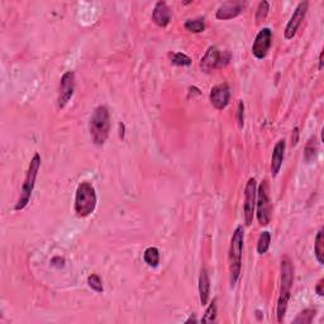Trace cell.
<instances>
[{
	"mask_svg": "<svg viewBox=\"0 0 324 324\" xmlns=\"http://www.w3.org/2000/svg\"><path fill=\"white\" fill-rule=\"evenodd\" d=\"M40 167V156L38 153H35V156H33V159L31 160V163H29L28 172H27V176H25L24 179V182H23L20 197H19L16 206H14L16 210H23L25 206L28 205V202L32 197V193H33V189H35L36 179H37Z\"/></svg>",
	"mask_w": 324,
	"mask_h": 324,
	"instance_id": "5b68a950",
	"label": "cell"
},
{
	"mask_svg": "<svg viewBox=\"0 0 324 324\" xmlns=\"http://www.w3.org/2000/svg\"><path fill=\"white\" fill-rule=\"evenodd\" d=\"M231 61V55L225 51H219L215 46L209 47L200 61V69L205 72H212L215 69L224 67Z\"/></svg>",
	"mask_w": 324,
	"mask_h": 324,
	"instance_id": "52a82bcc",
	"label": "cell"
},
{
	"mask_svg": "<svg viewBox=\"0 0 324 324\" xmlns=\"http://www.w3.org/2000/svg\"><path fill=\"white\" fill-rule=\"evenodd\" d=\"M185 28L189 32H193V33H200L205 29V23H204V19H189L185 22Z\"/></svg>",
	"mask_w": 324,
	"mask_h": 324,
	"instance_id": "44dd1931",
	"label": "cell"
},
{
	"mask_svg": "<svg viewBox=\"0 0 324 324\" xmlns=\"http://www.w3.org/2000/svg\"><path fill=\"white\" fill-rule=\"evenodd\" d=\"M308 1H302V3L298 4V6H296L295 10H294L293 16L290 18L289 23H287L285 32H284V36H285L286 40H291V38H294V36L296 35V32H298L299 27L302 25L303 20L305 18L306 12H308Z\"/></svg>",
	"mask_w": 324,
	"mask_h": 324,
	"instance_id": "30bf717a",
	"label": "cell"
},
{
	"mask_svg": "<svg viewBox=\"0 0 324 324\" xmlns=\"http://www.w3.org/2000/svg\"><path fill=\"white\" fill-rule=\"evenodd\" d=\"M170 59H171V62L174 63V65H178V66L191 65V59L189 56H186L185 53H181V52L171 53V55H170Z\"/></svg>",
	"mask_w": 324,
	"mask_h": 324,
	"instance_id": "603a6c76",
	"label": "cell"
},
{
	"mask_svg": "<svg viewBox=\"0 0 324 324\" xmlns=\"http://www.w3.org/2000/svg\"><path fill=\"white\" fill-rule=\"evenodd\" d=\"M272 42V31L270 28H263L256 36V40L252 44V55L256 59H265Z\"/></svg>",
	"mask_w": 324,
	"mask_h": 324,
	"instance_id": "8fae6325",
	"label": "cell"
},
{
	"mask_svg": "<svg viewBox=\"0 0 324 324\" xmlns=\"http://www.w3.org/2000/svg\"><path fill=\"white\" fill-rule=\"evenodd\" d=\"M190 322H198V321H197V319H195V317H190V318H189L186 321V323H190Z\"/></svg>",
	"mask_w": 324,
	"mask_h": 324,
	"instance_id": "1f68e13d",
	"label": "cell"
},
{
	"mask_svg": "<svg viewBox=\"0 0 324 324\" xmlns=\"http://www.w3.org/2000/svg\"><path fill=\"white\" fill-rule=\"evenodd\" d=\"M285 141L280 140L278 143L275 144L274 152H272V159H271V176L276 178L280 172L281 165H283L284 156H285Z\"/></svg>",
	"mask_w": 324,
	"mask_h": 324,
	"instance_id": "9a60e30c",
	"label": "cell"
},
{
	"mask_svg": "<svg viewBox=\"0 0 324 324\" xmlns=\"http://www.w3.org/2000/svg\"><path fill=\"white\" fill-rule=\"evenodd\" d=\"M229 99H231V89H229L227 82L217 85L210 91V103L215 109H225L229 104Z\"/></svg>",
	"mask_w": 324,
	"mask_h": 324,
	"instance_id": "7c38bea8",
	"label": "cell"
},
{
	"mask_svg": "<svg viewBox=\"0 0 324 324\" xmlns=\"http://www.w3.org/2000/svg\"><path fill=\"white\" fill-rule=\"evenodd\" d=\"M243 240H244V231L242 225H238L233 232L229 247V275H231V285L234 286L240 279L241 270H242V255H243Z\"/></svg>",
	"mask_w": 324,
	"mask_h": 324,
	"instance_id": "3957f363",
	"label": "cell"
},
{
	"mask_svg": "<svg viewBox=\"0 0 324 324\" xmlns=\"http://www.w3.org/2000/svg\"><path fill=\"white\" fill-rule=\"evenodd\" d=\"M74 91H75V74L72 71H67L63 74L60 81L59 99H57L60 109L65 108L66 104L69 103L74 95Z\"/></svg>",
	"mask_w": 324,
	"mask_h": 324,
	"instance_id": "9c48e42d",
	"label": "cell"
},
{
	"mask_svg": "<svg viewBox=\"0 0 324 324\" xmlns=\"http://www.w3.org/2000/svg\"><path fill=\"white\" fill-rule=\"evenodd\" d=\"M51 263H52V266H55V267L57 268L63 267V266H65V260H63L62 257H53Z\"/></svg>",
	"mask_w": 324,
	"mask_h": 324,
	"instance_id": "83f0119b",
	"label": "cell"
},
{
	"mask_svg": "<svg viewBox=\"0 0 324 324\" xmlns=\"http://www.w3.org/2000/svg\"><path fill=\"white\" fill-rule=\"evenodd\" d=\"M317 151H318V146H317V141L314 137H312L308 141V143L305 144V150H304V160L306 162H312L313 160L317 156Z\"/></svg>",
	"mask_w": 324,
	"mask_h": 324,
	"instance_id": "ffe728a7",
	"label": "cell"
},
{
	"mask_svg": "<svg viewBox=\"0 0 324 324\" xmlns=\"http://www.w3.org/2000/svg\"><path fill=\"white\" fill-rule=\"evenodd\" d=\"M293 280H294V268L291 265L289 257H283L281 259V285H280V295H279L278 300V322L281 323L286 314L287 309V303L290 299V291H291V286H293Z\"/></svg>",
	"mask_w": 324,
	"mask_h": 324,
	"instance_id": "6da1fadb",
	"label": "cell"
},
{
	"mask_svg": "<svg viewBox=\"0 0 324 324\" xmlns=\"http://www.w3.org/2000/svg\"><path fill=\"white\" fill-rule=\"evenodd\" d=\"M215 317H217V303L215 300H213L212 304L206 309L205 314L202 315V323H213L215 322Z\"/></svg>",
	"mask_w": 324,
	"mask_h": 324,
	"instance_id": "cb8c5ba5",
	"label": "cell"
},
{
	"mask_svg": "<svg viewBox=\"0 0 324 324\" xmlns=\"http://www.w3.org/2000/svg\"><path fill=\"white\" fill-rule=\"evenodd\" d=\"M89 131L94 144L103 146L105 143L110 131V117L106 106L100 105L94 110L89 123Z\"/></svg>",
	"mask_w": 324,
	"mask_h": 324,
	"instance_id": "7a4b0ae2",
	"label": "cell"
},
{
	"mask_svg": "<svg viewBox=\"0 0 324 324\" xmlns=\"http://www.w3.org/2000/svg\"><path fill=\"white\" fill-rule=\"evenodd\" d=\"M246 4L242 1H227L223 5L219 6V9L217 10V18L221 20H227V19L236 18L243 12Z\"/></svg>",
	"mask_w": 324,
	"mask_h": 324,
	"instance_id": "4fadbf2b",
	"label": "cell"
},
{
	"mask_svg": "<svg viewBox=\"0 0 324 324\" xmlns=\"http://www.w3.org/2000/svg\"><path fill=\"white\" fill-rule=\"evenodd\" d=\"M97 194L90 182H81L75 195V213L80 218H85L95 210Z\"/></svg>",
	"mask_w": 324,
	"mask_h": 324,
	"instance_id": "277c9868",
	"label": "cell"
},
{
	"mask_svg": "<svg viewBox=\"0 0 324 324\" xmlns=\"http://www.w3.org/2000/svg\"><path fill=\"white\" fill-rule=\"evenodd\" d=\"M143 260L150 267H157L160 262V252L156 247H148L143 253Z\"/></svg>",
	"mask_w": 324,
	"mask_h": 324,
	"instance_id": "e0dca14e",
	"label": "cell"
},
{
	"mask_svg": "<svg viewBox=\"0 0 324 324\" xmlns=\"http://www.w3.org/2000/svg\"><path fill=\"white\" fill-rule=\"evenodd\" d=\"M268 13V3L267 1H261L259 4V8H257V12H256V20L257 23H260L261 20L266 18Z\"/></svg>",
	"mask_w": 324,
	"mask_h": 324,
	"instance_id": "484cf974",
	"label": "cell"
},
{
	"mask_svg": "<svg viewBox=\"0 0 324 324\" xmlns=\"http://www.w3.org/2000/svg\"><path fill=\"white\" fill-rule=\"evenodd\" d=\"M314 253L315 257L318 260V262L321 265L324 263L323 259V253H324V240H323V229L318 232L317 237H315V243H314Z\"/></svg>",
	"mask_w": 324,
	"mask_h": 324,
	"instance_id": "ac0fdd59",
	"label": "cell"
},
{
	"mask_svg": "<svg viewBox=\"0 0 324 324\" xmlns=\"http://www.w3.org/2000/svg\"><path fill=\"white\" fill-rule=\"evenodd\" d=\"M87 285L94 290V291H97V293H103V283L100 280V278L98 275L93 274L90 275L89 278H87Z\"/></svg>",
	"mask_w": 324,
	"mask_h": 324,
	"instance_id": "d4e9b609",
	"label": "cell"
},
{
	"mask_svg": "<svg viewBox=\"0 0 324 324\" xmlns=\"http://www.w3.org/2000/svg\"><path fill=\"white\" fill-rule=\"evenodd\" d=\"M270 243H271V234L270 232H262L261 236L257 242V253L259 255H265L270 248Z\"/></svg>",
	"mask_w": 324,
	"mask_h": 324,
	"instance_id": "d6986e66",
	"label": "cell"
},
{
	"mask_svg": "<svg viewBox=\"0 0 324 324\" xmlns=\"http://www.w3.org/2000/svg\"><path fill=\"white\" fill-rule=\"evenodd\" d=\"M324 280L323 279H321L319 280V283L317 284V287H315V291H317V294H318L319 296H323L324 295V291H323V285H324Z\"/></svg>",
	"mask_w": 324,
	"mask_h": 324,
	"instance_id": "f1b7e54d",
	"label": "cell"
},
{
	"mask_svg": "<svg viewBox=\"0 0 324 324\" xmlns=\"http://www.w3.org/2000/svg\"><path fill=\"white\" fill-rule=\"evenodd\" d=\"M256 215L260 225H267L271 221V202L268 195L267 181H262L257 190V199H256Z\"/></svg>",
	"mask_w": 324,
	"mask_h": 324,
	"instance_id": "8992f818",
	"label": "cell"
},
{
	"mask_svg": "<svg viewBox=\"0 0 324 324\" xmlns=\"http://www.w3.org/2000/svg\"><path fill=\"white\" fill-rule=\"evenodd\" d=\"M237 119H238V124L242 128L244 124V105H243V101H240L238 104V110H237Z\"/></svg>",
	"mask_w": 324,
	"mask_h": 324,
	"instance_id": "4316f807",
	"label": "cell"
},
{
	"mask_svg": "<svg viewBox=\"0 0 324 324\" xmlns=\"http://www.w3.org/2000/svg\"><path fill=\"white\" fill-rule=\"evenodd\" d=\"M152 19L159 27H166L170 23V20H171V12H170V8H168L165 1L156 3L152 13Z\"/></svg>",
	"mask_w": 324,
	"mask_h": 324,
	"instance_id": "5bb4252c",
	"label": "cell"
},
{
	"mask_svg": "<svg viewBox=\"0 0 324 324\" xmlns=\"http://www.w3.org/2000/svg\"><path fill=\"white\" fill-rule=\"evenodd\" d=\"M314 317H315L314 309H306V310H304V312L299 313V315L294 319L293 323L309 324V323H312L313 319H314Z\"/></svg>",
	"mask_w": 324,
	"mask_h": 324,
	"instance_id": "7402d4cb",
	"label": "cell"
},
{
	"mask_svg": "<svg viewBox=\"0 0 324 324\" xmlns=\"http://www.w3.org/2000/svg\"><path fill=\"white\" fill-rule=\"evenodd\" d=\"M298 141H299V129L298 128H294L293 131V146L298 144Z\"/></svg>",
	"mask_w": 324,
	"mask_h": 324,
	"instance_id": "f546056e",
	"label": "cell"
},
{
	"mask_svg": "<svg viewBox=\"0 0 324 324\" xmlns=\"http://www.w3.org/2000/svg\"><path fill=\"white\" fill-rule=\"evenodd\" d=\"M256 199H257V185L253 178L247 181L246 189H244V221L246 225H251L253 222V214L256 209Z\"/></svg>",
	"mask_w": 324,
	"mask_h": 324,
	"instance_id": "ba28073f",
	"label": "cell"
},
{
	"mask_svg": "<svg viewBox=\"0 0 324 324\" xmlns=\"http://www.w3.org/2000/svg\"><path fill=\"white\" fill-rule=\"evenodd\" d=\"M199 294L202 305H206V303L209 300V294H210V280H209V275L205 268H202V272H200Z\"/></svg>",
	"mask_w": 324,
	"mask_h": 324,
	"instance_id": "2e32d148",
	"label": "cell"
},
{
	"mask_svg": "<svg viewBox=\"0 0 324 324\" xmlns=\"http://www.w3.org/2000/svg\"><path fill=\"white\" fill-rule=\"evenodd\" d=\"M323 69V52L321 53V56H319V70Z\"/></svg>",
	"mask_w": 324,
	"mask_h": 324,
	"instance_id": "4dcf8cb0",
	"label": "cell"
}]
</instances>
